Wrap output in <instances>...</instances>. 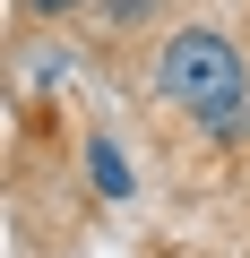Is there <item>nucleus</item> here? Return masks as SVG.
<instances>
[{
	"mask_svg": "<svg viewBox=\"0 0 250 258\" xmlns=\"http://www.w3.org/2000/svg\"><path fill=\"white\" fill-rule=\"evenodd\" d=\"M156 95L181 112V120H216V112H233V103H250V60H241V43L224 35V26H173L164 43H156Z\"/></svg>",
	"mask_w": 250,
	"mask_h": 258,
	"instance_id": "1",
	"label": "nucleus"
},
{
	"mask_svg": "<svg viewBox=\"0 0 250 258\" xmlns=\"http://www.w3.org/2000/svg\"><path fill=\"white\" fill-rule=\"evenodd\" d=\"M86 189H95L104 207H130V198H138V164H130V147H121L112 129L86 138Z\"/></svg>",
	"mask_w": 250,
	"mask_h": 258,
	"instance_id": "2",
	"label": "nucleus"
},
{
	"mask_svg": "<svg viewBox=\"0 0 250 258\" xmlns=\"http://www.w3.org/2000/svg\"><path fill=\"white\" fill-rule=\"evenodd\" d=\"M26 9H35V18H78L86 0H26Z\"/></svg>",
	"mask_w": 250,
	"mask_h": 258,
	"instance_id": "3",
	"label": "nucleus"
}]
</instances>
